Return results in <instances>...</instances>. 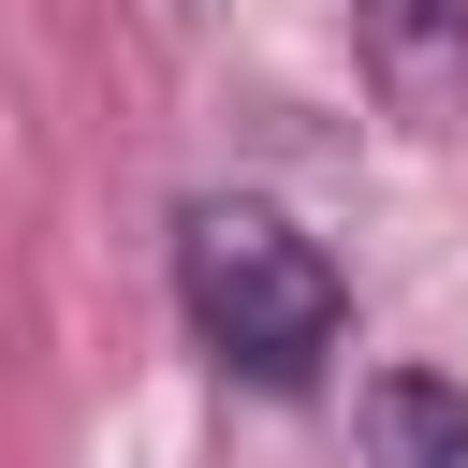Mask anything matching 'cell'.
<instances>
[{
    "label": "cell",
    "instance_id": "cell-1",
    "mask_svg": "<svg viewBox=\"0 0 468 468\" xmlns=\"http://www.w3.org/2000/svg\"><path fill=\"white\" fill-rule=\"evenodd\" d=\"M176 307H190V336H205L234 380H263V395H307V380L336 366V336H351L336 249H322L292 205H263V190L176 205Z\"/></svg>",
    "mask_w": 468,
    "mask_h": 468
},
{
    "label": "cell",
    "instance_id": "cell-2",
    "mask_svg": "<svg viewBox=\"0 0 468 468\" xmlns=\"http://www.w3.org/2000/svg\"><path fill=\"white\" fill-rule=\"evenodd\" d=\"M351 29L410 132H468V0H351Z\"/></svg>",
    "mask_w": 468,
    "mask_h": 468
},
{
    "label": "cell",
    "instance_id": "cell-3",
    "mask_svg": "<svg viewBox=\"0 0 468 468\" xmlns=\"http://www.w3.org/2000/svg\"><path fill=\"white\" fill-rule=\"evenodd\" d=\"M366 453L380 468H468V380H424V366L366 380Z\"/></svg>",
    "mask_w": 468,
    "mask_h": 468
}]
</instances>
